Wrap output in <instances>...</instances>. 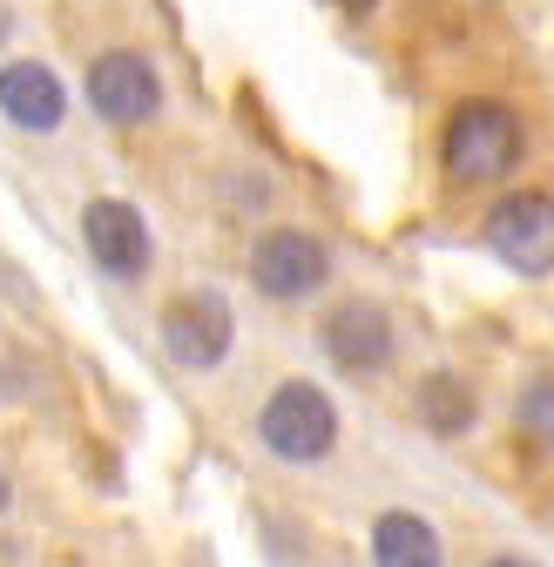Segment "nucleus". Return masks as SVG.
<instances>
[{
  "label": "nucleus",
  "mask_w": 554,
  "mask_h": 567,
  "mask_svg": "<svg viewBox=\"0 0 554 567\" xmlns=\"http://www.w3.org/2000/svg\"><path fill=\"white\" fill-rule=\"evenodd\" d=\"M521 150H527V128L507 102H460L440 135V169H447V183H466V189L501 183V176H514Z\"/></svg>",
  "instance_id": "1"
},
{
  "label": "nucleus",
  "mask_w": 554,
  "mask_h": 567,
  "mask_svg": "<svg viewBox=\"0 0 554 567\" xmlns=\"http://www.w3.org/2000/svg\"><path fill=\"white\" fill-rule=\"evenodd\" d=\"M257 440H264L270 460H285V466H318L338 446V405L311 379H285L257 412Z\"/></svg>",
  "instance_id": "2"
},
{
  "label": "nucleus",
  "mask_w": 554,
  "mask_h": 567,
  "mask_svg": "<svg viewBox=\"0 0 554 567\" xmlns=\"http://www.w3.org/2000/svg\"><path fill=\"white\" fill-rule=\"evenodd\" d=\"M89 109L109 122V128H143L163 115V75H156V61L150 54H135V48H109L89 61Z\"/></svg>",
  "instance_id": "3"
},
{
  "label": "nucleus",
  "mask_w": 554,
  "mask_h": 567,
  "mask_svg": "<svg viewBox=\"0 0 554 567\" xmlns=\"http://www.w3.org/2000/svg\"><path fill=\"white\" fill-rule=\"evenodd\" d=\"M488 250L521 270V277H547L554 270V196L547 189H514L488 209V224H480Z\"/></svg>",
  "instance_id": "4"
},
{
  "label": "nucleus",
  "mask_w": 554,
  "mask_h": 567,
  "mask_svg": "<svg viewBox=\"0 0 554 567\" xmlns=\"http://www.w3.org/2000/svg\"><path fill=\"white\" fill-rule=\"evenodd\" d=\"M325 277H331V250L311 230H264L250 244V284L270 305H298V298L325 291Z\"/></svg>",
  "instance_id": "5"
},
{
  "label": "nucleus",
  "mask_w": 554,
  "mask_h": 567,
  "mask_svg": "<svg viewBox=\"0 0 554 567\" xmlns=\"http://www.w3.org/2000/svg\"><path fill=\"white\" fill-rule=\"evenodd\" d=\"M237 338V318H230V298L224 291H189L163 311V351L183 365V372H211L224 365V351Z\"/></svg>",
  "instance_id": "6"
},
{
  "label": "nucleus",
  "mask_w": 554,
  "mask_h": 567,
  "mask_svg": "<svg viewBox=\"0 0 554 567\" xmlns=\"http://www.w3.org/2000/svg\"><path fill=\"white\" fill-rule=\"evenodd\" d=\"M82 244H89V257H95L109 277H122V284H129V277H143L150 257H156L143 209L122 203V196H95V203L82 209Z\"/></svg>",
  "instance_id": "7"
},
{
  "label": "nucleus",
  "mask_w": 554,
  "mask_h": 567,
  "mask_svg": "<svg viewBox=\"0 0 554 567\" xmlns=\"http://www.w3.org/2000/svg\"><path fill=\"white\" fill-rule=\"evenodd\" d=\"M325 351H331V365L338 372H352V379H372V372H386L392 365V318H386V305H372V298H345L331 318H325Z\"/></svg>",
  "instance_id": "8"
},
{
  "label": "nucleus",
  "mask_w": 554,
  "mask_h": 567,
  "mask_svg": "<svg viewBox=\"0 0 554 567\" xmlns=\"http://www.w3.org/2000/svg\"><path fill=\"white\" fill-rule=\"evenodd\" d=\"M0 115L21 135H54L68 115V89L48 61H0Z\"/></svg>",
  "instance_id": "9"
},
{
  "label": "nucleus",
  "mask_w": 554,
  "mask_h": 567,
  "mask_svg": "<svg viewBox=\"0 0 554 567\" xmlns=\"http://www.w3.org/2000/svg\"><path fill=\"white\" fill-rule=\"evenodd\" d=\"M372 567H447V547H440L433 520H420V514H379Z\"/></svg>",
  "instance_id": "10"
},
{
  "label": "nucleus",
  "mask_w": 554,
  "mask_h": 567,
  "mask_svg": "<svg viewBox=\"0 0 554 567\" xmlns=\"http://www.w3.org/2000/svg\"><path fill=\"white\" fill-rule=\"evenodd\" d=\"M412 412H420L427 433L453 440V433H466V425H473V385L453 379V372H427L420 392H412Z\"/></svg>",
  "instance_id": "11"
},
{
  "label": "nucleus",
  "mask_w": 554,
  "mask_h": 567,
  "mask_svg": "<svg viewBox=\"0 0 554 567\" xmlns=\"http://www.w3.org/2000/svg\"><path fill=\"white\" fill-rule=\"evenodd\" d=\"M514 419H521V433L534 446H554V379H534L521 399H514Z\"/></svg>",
  "instance_id": "12"
},
{
  "label": "nucleus",
  "mask_w": 554,
  "mask_h": 567,
  "mask_svg": "<svg viewBox=\"0 0 554 567\" xmlns=\"http://www.w3.org/2000/svg\"><path fill=\"white\" fill-rule=\"evenodd\" d=\"M331 8H338V14H372L379 0H331Z\"/></svg>",
  "instance_id": "13"
},
{
  "label": "nucleus",
  "mask_w": 554,
  "mask_h": 567,
  "mask_svg": "<svg viewBox=\"0 0 554 567\" xmlns=\"http://www.w3.org/2000/svg\"><path fill=\"white\" fill-rule=\"evenodd\" d=\"M8 501H14V480H8V466H0V514H8Z\"/></svg>",
  "instance_id": "14"
},
{
  "label": "nucleus",
  "mask_w": 554,
  "mask_h": 567,
  "mask_svg": "<svg viewBox=\"0 0 554 567\" xmlns=\"http://www.w3.org/2000/svg\"><path fill=\"white\" fill-rule=\"evenodd\" d=\"M488 567H534V560H521V554H501V560H488Z\"/></svg>",
  "instance_id": "15"
}]
</instances>
